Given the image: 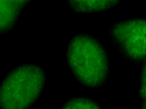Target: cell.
<instances>
[{
	"label": "cell",
	"mask_w": 146,
	"mask_h": 109,
	"mask_svg": "<svg viewBox=\"0 0 146 109\" xmlns=\"http://www.w3.org/2000/svg\"><path fill=\"white\" fill-rule=\"evenodd\" d=\"M68 58L75 76L87 86H98L106 77L108 66L105 54L97 43L89 37L74 38L69 47Z\"/></svg>",
	"instance_id": "cell-1"
},
{
	"label": "cell",
	"mask_w": 146,
	"mask_h": 109,
	"mask_svg": "<svg viewBox=\"0 0 146 109\" xmlns=\"http://www.w3.org/2000/svg\"><path fill=\"white\" fill-rule=\"evenodd\" d=\"M44 77L39 67L32 65L19 67L5 78L0 90L2 109H26L38 98Z\"/></svg>",
	"instance_id": "cell-2"
},
{
	"label": "cell",
	"mask_w": 146,
	"mask_h": 109,
	"mask_svg": "<svg viewBox=\"0 0 146 109\" xmlns=\"http://www.w3.org/2000/svg\"><path fill=\"white\" fill-rule=\"evenodd\" d=\"M115 38L130 56H146V21L131 20L119 23L113 30Z\"/></svg>",
	"instance_id": "cell-3"
},
{
	"label": "cell",
	"mask_w": 146,
	"mask_h": 109,
	"mask_svg": "<svg viewBox=\"0 0 146 109\" xmlns=\"http://www.w3.org/2000/svg\"><path fill=\"white\" fill-rule=\"evenodd\" d=\"M116 0H71L70 4L74 10L82 12L102 11L112 7Z\"/></svg>",
	"instance_id": "cell-4"
},
{
	"label": "cell",
	"mask_w": 146,
	"mask_h": 109,
	"mask_svg": "<svg viewBox=\"0 0 146 109\" xmlns=\"http://www.w3.org/2000/svg\"><path fill=\"white\" fill-rule=\"evenodd\" d=\"M62 109H100L95 103L87 99L77 98L68 102Z\"/></svg>",
	"instance_id": "cell-5"
},
{
	"label": "cell",
	"mask_w": 146,
	"mask_h": 109,
	"mask_svg": "<svg viewBox=\"0 0 146 109\" xmlns=\"http://www.w3.org/2000/svg\"><path fill=\"white\" fill-rule=\"evenodd\" d=\"M140 94L144 98H146V85L142 84L141 87Z\"/></svg>",
	"instance_id": "cell-6"
},
{
	"label": "cell",
	"mask_w": 146,
	"mask_h": 109,
	"mask_svg": "<svg viewBox=\"0 0 146 109\" xmlns=\"http://www.w3.org/2000/svg\"><path fill=\"white\" fill-rule=\"evenodd\" d=\"M142 80V84L146 85V65L143 72Z\"/></svg>",
	"instance_id": "cell-7"
},
{
	"label": "cell",
	"mask_w": 146,
	"mask_h": 109,
	"mask_svg": "<svg viewBox=\"0 0 146 109\" xmlns=\"http://www.w3.org/2000/svg\"><path fill=\"white\" fill-rule=\"evenodd\" d=\"M143 109H146V101L144 104L143 107Z\"/></svg>",
	"instance_id": "cell-8"
}]
</instances>
